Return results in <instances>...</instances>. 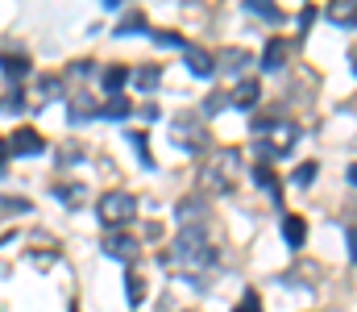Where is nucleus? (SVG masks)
I'll return each instance as SVG.
<instances>
[{
  "label": "nucleus",
  "instance_id": "nucleus-36",
  "mask_svg": "<svg viewBox=\"0 0 357 312\" xmlns=\"http://www.w3.org/2000/svg\"><path fill=\"white\" fill-rule=\"evenodd\" d=\"M349 184H354V188H357V163H354V167H349Z\"/></svg>",
  "mask_w": 357,
  "mask_h": 312
},
{
  "label": "nucleus",
  "instance_id": "nucleus-11",
  "mask_svg": "<svg viewBox=\"0 0 357 312\" xmlns=\"http://www.w3.org/2000/svg\"><path fill=\"white\" fill-rule=\"evenodd\" d=\"M133 80V71L129 67H121V63H112V67H104V75H100V84H104V92L108 96H121V88Z\"/></svg>",
  "mask_w": 357,
  "mask_h": 312
},
{
  "label": "nucleus",
  "instance_id": "nucleus-16",
  "mask_svg": "<svg viewBox=\"0 0 357 312\" xmlns=\"http://www.w3.org/2000/svg\"><path fill=\"white\" fill-rule=\"evenodd\" d=\"M158 80H162V67H137V71H133V84H137L142 92H154Z\"/></svg>",
  "mask_w": 357,
  "mask_h": 312
},
{
  "label": "nucleus",
  "instance_id": "nucleus-18",
  "mask_svg": "<svg viewBox=\"0 0 357 312\" xmlns=\"http://www.w3.org/2000/svg\"><path fill=\"white\" fill-rule=\"evenodd\" d=\"M29 200L25 196H0V216H25L29 212Z\"/></svg>",
  "mask_w": 357,
  "mask_h": 312
},
{
  "label": "nucleus",
  "instance_id": "nucleus-6",
  "mask_svg": "<svg viewBox=\"0 0 357 312\" xmlns=\"http://www.w3.org/2000/svg\"><path fill=\"white\" fill-rule=\"evenodd\" d=\"M42 150H46V138H42L38 129H17V133H8V154L33 158V154H42Z\"/></svg>",
  "mask_w": 357,
  "mask_h": 312
},
{
  "label": "nucleus",
  "instance_id": "nucleus-23",
  "mask_svg": "<svg viewBox=\"0 0 357 312\" xmlns=\"http://www.w3.org/2000/svg\"><path fill=\"white\" fill-rule=\"evenodd\" d=\"M129 142H133V150L142 154V163H146V167H154V154H150V146H146V133L137 129V133H129Z\"/></svg>",
  "mask_w": 357,
  "mask_h": 312
},
{
  "label": "nucleus",
  "instance_id": "nucleus-15",
  "mask_svg": "<svg viewBox=\"0 0 357 312\" xmlns=\"http://www.w3.org/2000/svg\"><path fill=\"white\" fill-rule=\"evenodd\" d=\"M146 29V13L142 8H129L121 21H116V38H125V34H142Z\"/></svg>",
  "mask_w": 357,
  "mask_h": 312
},
{
  "label": "nucleus",
  "instance_id": "nucleus-12",
  "mask_svg": "<svg viewBox=\"0 0 357 312\" xmlns=\"http://www.w3.org/2000/svg\"><path fill=\"white\" fill-rule=\"evenodd\" d=\"M282 242H287L291 250H299V246L307 242V221H303V216H295V212H291V216H282Z\"/></svg>",
  "mask_w": 357,
  "mask_h": 312
},
{
  "label": "nucleus",
  "instance_id": "nucleus-34",
  "mask_svg": "<svg viewBox=\"0 0 357 312\" xmlns=\"http://www.w3.org/2000/svg\"><path fill=\"white\" fill-rule=\"evenodd\" d=\"M4 158H8V142H0V175H4Z\"/></svg>",
  "mask_w": 357,
  "mask_h": 312
},
{
  "label": "nucleus",
  "instance_id": "nucleus-17",
  "mask_svg": "<svg viewBox=\"0 0 357 312\" xmlns=\"http://www.w3.org/2000/svg\"><path fill=\"white\" fill-rule=\"evenodd\" d=\"M125 292H129V304L137 309V304L146 300V279H142L137 271H125Z\"/></svg>",
  "mask_w": 357,
  "mask_h": 312
},
{
  "label": "nucleus",
  "instance_id": "nucleus-10",
  "mask_svg": "<svg viewBox=\"0 0 357 312\" xmlns=\"http://www.w3.org/2000/svg\"><path fill=\"white\" fill-rule=\"evenodd\" d=\"M287 54H291L287 38H270V42H266V50H262V71H282Z\"/></svg>",
  "mask_w": 357,
  "mask_h": 312
},
{
  "label": "nucleus",
  "instance_id": "nucleus-24",
  "mask_svg": "<svg viewBox=\"0 0 357 312\" xmlns=\"http://www.w3.org/2000/svg\"><path fill=\"white\" fill-rule=\"evenodd\" d=\"M250 54L245 50H220V67H245Z\"/></svg>",
  "mask_w": 357,
  "mask_h": 312
},
{
  "label": "nucleus",
  "instance_id": "nucleus-8",
  "mask_svg": "<svg viewBox=\"0 0 357 312\" xmlns=\"http://www.w3.org/2000/svg\"><path fill=\"white\" fill-rule=\"evenodd\" d=\"M104 250H108L112 258H125V262H133L142 246H137L133 237H125V233H108V237H104Z\"/></svg>",
  "mask_w": 357,
  "mask_h": 312
},
{
  "label": "nucleus",
  "instance_id": "nucleus-30",
  "mask_svg": "<svg viewBox=\"0 0 357 312\" xmlns=\"http://www.w3.org/2000/svg\"><path fill=\"white\" fill-rule=\"evenodd\" d=\"M312 21H316V8H312V4H307V8H303V13H299V25H303V29H307V25H312Z\"/></svg>",
  "mask_w": 357,
  "mask_h": 312
},
{
  "label": "nucleus",
  "instance_id": "nucleus-4",
  "mask_svg": "<svg viewBox=\"0 0 357 312\" xmlns=\"http://www.w3.org/2000/svg\"><path fill=\"white\" fill-rule=\"evenodd\" d=\"M175 142L187 150V154H199V150L208 146V133H204V125H199V121L178 117V121H175Z\"/></svg>",
  "mask_w": 357,
  "mask_h": 312
},
{
  "label": "nucleus",
  "instance_id": "nucleus-28",
  "mask_svg": "<svg viewBox=\"0 0 357 312\" xmlns=\"http://www.w3.org/2000/svg\"><path fill=\"white\" fill-rule=\"evenodd\" d=\"M225 104H229V96H220V92H212V96L204 101V117H212V112H220Z\"/></svg>",
  "mask_w": 357,
  "mask_h": 312
},
{
  "label": "nucleus",
  "instance_id": "nucleus-3",
  "mask_svg": "<svg viewBox=\"0 0 357 312\" xmlns=\"http://www.w3.org/2000/svg\"><path fill=\"white\" fill-rule=\"evenodd\" d=\"M96 212H100V221H104L108 229H116V225H129V221H133L137 205H133L129 192H108V196L96 205Z\"/></svg>",
  "mask_w": 357,
  "mask_h": 312
},
{
  "label": "nucleus",
  "instance_id": "nucleus-32",
  "mask_svg": "<svg viewBox=\"0 0 357 312\" xmlns=\"http://www.w3.org/2000/svg\"><path fill=\"white\" fill-rule=\"evenodd\" d=\"M142 117L146 121H158V104H142Z\"/></svg>",
  "mask_w": 357,
  "mask_h": 312
},
{
  "label": "nucleus",
  "instance_id": "nucleus-20",
  "mask_svg": "<svg viewBox=\"0 0 357 312\" xmlns=\"http://www.w3.org/2000/svg\"><path fill=\"white\" fill-rule=\"evenodd\" d=\"M245 13H258V17H266V21H282V13H278L270 0H245Z\"/></svg>",
  "mask_w": 357,
  "mask_h": 312
},
{
  "label": "nucleus",
  "instance_id": "nucleus-29",
  "mask_svg": "<svg viewBox=\"0 0 357 312\" xmlns=\"http://www.w3.org/2000/svg\"><path fill=\"white\" fill-rule=\"evenodd\" d=\"M254 150H258V154H262V158H274V154H282V150H278V146H274V142H262V138H258V142H254Z\"/></svg>",
  "mask_w": 357,
  "mask_h": 312
},
{
  "label": "nucleus",
  "instance_id": "nucleus-5",
  "mask_svg": "<svg viewBox=\"0 0 357 312\" xmlns=\"http://www.w3.org/2000/svg\"><path fill=\"white\" fill-rule=\"evenodd\" d=\"M183 63H187V71H191L195 80H208V75L216 71V54L204 50V46H183Z\"/></svg>",
  "mask_w": 357,
  "mask_h": 312
},
{
  "label": "nucleus",
  "instance_id": "nucleus-27",
  "mask_svg": "<svg viewBox=\"0 0 357 312\" xmlns=\"http://www.w3.org/2000/svg\"><path fill=\"white\" fill-rule=\"evenodd\" d=\"M233 312H262V300H258V292H245V296H241V304H237Z\"/></svg>",
  "mask_w": 357,
  "mask_h": 312
},
{
  "label": "nucleus",
  "instance_id": "nucleus-37",
  "mask_svg": "<svg viewBox=\"0 0 357 312\" xmlns=\"http://www.w3.org/2000/svg\"><path fill=\"white\" fill-rule=\"evenodd\" d=\"M354 67H357V54H354Z\"/></svg>",
  "mask_w": 357,
  "mask_h": 312
},
{
  "label": "nucleus",
  "instance_id": "nucleus-33",
  "mask_svg": "<svg viewBox=\"0 0 357 312\" xmlns=\"http://www.w3.org/2000/svg\"><path fill=\"white\" fill-rule=\"evenodd\" d=\"M349 258L357 262V229H349Z\"/></svg>",
  "mask_w": 357,
  "mask_h": 312
},
{
  "label": "nucleus",
  "instance_id": "nucleus-26",
  "mask_svg": "<svg viewBox=\"0 0 357 312\" xmlns=\"http://www.w3.org/2000/svg\"><path fill=\"white\" fill-rule=\"evenodd\" d=\"M312 179H316V163H299V167H295V184H299V188H307Z\"/></svg>",
  "mask_w": 357,
  "mask_h": 312
},
{
  "label": "nucleus",
  "instance_id": "nucleus-31",
  "mask_svg": "<svg viewBox=\"0 0 357 312\" xmlns=\"http://www.w3.org/2000/svg\"><path fill=\"white\" fill-rule=\"evenodd\" d=\"M8 108H13V112H21V108H25V96H21V92H13V96H8Z\"/></svg>",
  "mask_w": 357,
  "mask_h": 312
},
{
  "label": "nucleus",
  "instance_id": "nucleus-13",
  "mask_svg": "<svg viewBox=\"0 0 357 312\" xmlns=\"http://www.w3.org/2000/svg\"><path fill=\"white\" fill-rule=\"evenodd\" d=\"M229 101L237 104V108H254V104L262 101V88H258V80H241L237 88H233V96Z\"/></svg>",
  "mask_w": 357,
  "mask_h": 312
},
{
  "label": "nucleus",
  "instance_id": "nucleus-21",
  "mask_svg": "<svg viewBox=\"0 0 357 312\" xmlns=\"http://www.w3.org/2000/svg\"><path fill=\"white\" fill-rule=\"evenodd\" d=\"M54 196H63L67 205L75 208V205H79V200H84V196H88V192H84L79 184H54Z\"/></svg>",
  "mask_w": 357,
  "mask_h": 312
},
{
  "label": "nucleus",
  "instance_id": "nucleus-7",
  "mask_svg": "<svg viewBox=\"0 0 357 312\" xmlns=\"http://www.w3.org/2000/svg\"><path fill=\"white\" fill-rule=\"evenodd\" d=\"M324 17H328L333 25H341V29H354L357 25V4L354 0H333V4L324 8Z\"/></svg>",
  "mask_w": 357,
  "mask_h": 312
},
{
  "label": "nucleus",
  "instance_id": "nucleus-22",
  "mask_svg": "<svg viewBox=\"0 0 357 312\" xmlns=\"http://www.w3.org/2000/svg\"><path fill=\"white\" fill-rule=\"evenodd\" d=\"M254 184H262V188H266L270 196H274V200H278V179H274V175H270L266 167H254Z\"/></svg>",
  "mask_w": 357,
  "mask_h": 312
},
{
  "label": "nucleus",
  "instance_id": "nucleus-35",
  "mask_svg": "<svg viewBox=\"0 0 357 312\" xmlns=\"http://www.w3.org/2000/svg\"><path fill=\"white\" fill-rule=\"evenodd\" d=\"M349 229H357V200H354V212H349Z\"/></svg>",
  "mask_w": 357,
  "mask_h": 312
},
{
  "label": "nucleus",
  "instance_id": "nucleus-19",
  "mask_svg": "<svg viewBox=\"0 0 357 312\" xmlns=\"http://www.w3.org/2000/svg\"><path fill=\"white\" fill-rule=\"evenodd\" d=\"M175 216L183 221V229H187V225H195V221L204 216V205H199V200H183V205L175 208Z\"/></svg>",
  "mask_w": 357,
  "mask_h": 312
},
{
  "label": "nucleus",
  "instance_id": "nucleus-2",
  "mask_svg": "<svg viewBox=\"0 0 357 312\" xmlns=\"http://www.w3.org/2000/svg\"><path fill=\"white\" fill-rule=\"evenodd\" d=\"M237 167H241V150H220L216 163L204 171V184H208L212 192H233V175H237Z\"/></svg>",
  "mask_w": 357,
  "mask_h": 312
},
{
  "label": "nucleus",
  "instance_id": "nucleus-14",
  "mask_svg": "<svg viewBox=\"0 0 357 312\" xmlns=\"http://www.w3.org/2000/svg\"><path fill=\"white\" fill-rule=\"evenodd\" d=\"M129 112H133V104L125 101V96H108V104L96 108V117H104V121H125Z\"/></svg>",
  "mask_w": 357,
  "mask_h": 312
},
{
  "label": "nucleus",
  "instance_id": "nucleus-25",
  "mask_svg": "<svg viewBox=\"0 0 357 312\" xmlns=\"http://www.w3.org/2000/svg\"><path fill=\"white\" fill-rule=\"evenodd\" d=\"M150 38H154V42H158V46H187V42H183V38H178L175 29H154V34H150Z\"/></svg>",
  "mask_w": 357,
  "mask_h": 312
},
{
  "label": "nucleus",
  "instance_id": "nucleus-1",
  "mask_svg": "<svg viewBox=\"0 0 357 312\" xmlns=\"http://www.w3.org/2000/svg\"><path fill=\"white\" fill-rule=\"evenodd\" d=\"M175 258L187 267V271H204V267H216V246L208 242V233L199 225H187L183 233L175 237Z\"/></svg>",
  "mask_w": 357,
  "mask_h": 312
},
{
  "label": "nucleus",
  "instance_id": "nucleus-9",
  "mask_svg": "<svg viewBox=\"0 0 357 312\" xmlns=\"http://www.w3.org/2000/svg\"><path fill=\"white\" fill-rule=\"evenodd\" d=\"M0 71H4V80H25L29 75V54H17V50H4L0 54Z\"/></svg>",
  "mask_w": 357,
  "mask_h": 312
}]
</instances>
